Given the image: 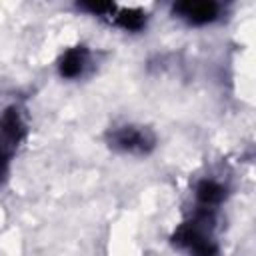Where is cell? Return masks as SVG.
<instances>
[{"label":"cell","instance_id":"2","mask_svg":"<svg viewBox=\"0 0 256 256\" xmlns=\"http://www.w3.org/2000/svg\"><path fill=\"white\" fill-rule=\"evenodd\" d=\"M174 12H178L180 16H184L194 24H206L218 16V4L216 2H182L174 6Z\"/></svg>","mask_w":256,"mask_h":256},{"label":"cell","instance_id":"4","mask_svg":"<svg viewBox=\"0 0 256 256\" xmlns=\"http://www.w3.org/2000/svg\"><path fill=\"white\" fill-rule=\"evenodd\" d=\"M22 136V122L14 110H8L0 118V140L4 146H14Z\"/></svg>","mask_w":256,"mask_h":256},{"label":"cell","instance_id":"5","mask_svg":"<svg viewBox=\"0 0 256 256\" xmlns=\"http://www.w3.org/2000/svg\"><path fill=\"white\" fill-rule=\"evenodd\" d=\"M82 66H84V50L74 48V50H68L64 54V58L60 62V72L66 78H74L82 72Z\"/></svg>","mask_w":256,"mask_h":256},{"label":"cell","instance_id":"7","mask_svg":"<svg viewBox=\"0 0 256 256\" xmlns=\"http://www.w3.org/2000/svg\"><path fill=\"white\" fill-rule=\"evenodd\" d=\"M118 24L126 30H138L144 24V14L140 10H122L118 16Z\"/></svg>","mask_w":256,"mask_h":256},{"label":"cell","instance_id":"8","mask_svg":"<svg viewBox=\"0 0 256 256\" xmlns=\"http://www.w3.org/2000/svg\"><path fill=\"white\" fill-rule=\"evenodd\" d=\"M82 8H84V10H90V12H94V14H104V12L112 10L114 6L108 4V2H86V4H82Z\"/></svg>","mask_w":256,"mask_h":256},{"label":"cell","instance_id":"1","mask_svg":"<svg viewBox=\"0 0 256 256\" xmlns=\"http://www.w3.org/2000/svg\"><path fill=\"white\" fill-rule=\"evenodd\" d=\"M174 242L188 248L192 256H216V246L204 236L202 226H198L196 222L180 226L174 234Z\"/></svg>","mask_w":256,"mask_h":256},{"label":"cell","instance_id":"3","mask_svg":"<svg viewBox=\"0 0 256 256\" xmlns=\"http://www.w3.org/2000/svg\"><path fill=\"white\" fill-rule=\"evenodd\" d=\"M152 136L144 130L138 128H122L120 132H116V144L124 150H136V152H144L152 146Z\"/></svg>","mask_w":256,"mask_h":256},{"label":"cell","instance_id":"9","mask_svg":"<svg viewBox=\"0 0 256 256\" xmlns=\"http://www.w3.org/2000/svg\"><path fill=\"white\" fill-rule=\"evenodd\" d=\"M6 166H8V154H6L4 148H0V180H2L4 174H6Z\"/></svg>","mask_w":256,"mask_h":256},{"label":"cell","instance_id":"6","mask_svg":"<svg viewBox=\"0 0 256 256\" xmlns=\"http://www.w3.org/2000/svg\"><path fill=\"white\" fill-rule=\"evenodd\" d=\"M196 194H198V200H200L204 206H212V204H218V202L222 200L224 190H222V186H218L216 182L204 180V182H200Z\"/></svg>","mask_w":256,"mask_h":256}]
</instances>
